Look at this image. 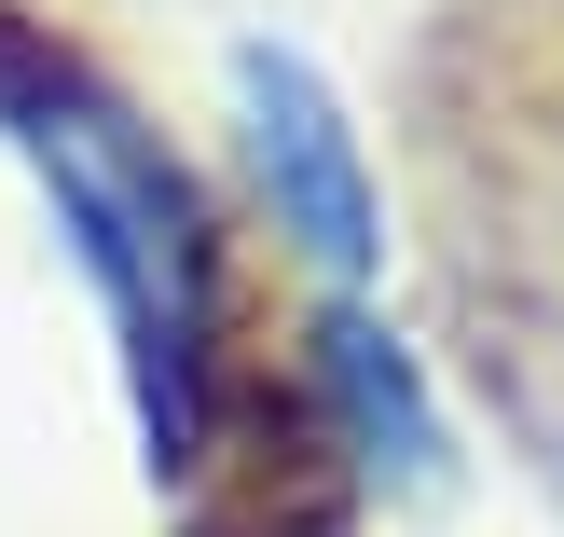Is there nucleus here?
Returning <instances> with one entry per match:
<instances>
[{
  "instance_id": "nucleus-1",
  "label": "nucleus",
  "mask_w": 564,
  "mask_h": 537,
  "mask_svg": "<svg viewBox=\"0 0 564 537\" xmlns=\"http://www.w3.org/2000/svg\"><path fill=\"white\" fill-rule=\"evenodd\" d=\"M235 97H248V152H262L290 235L317 248L330 276H358V262H372V180H358V138H345V110L317 97V69L248 42L235 55Z\"/></svg>"
},
{
  "instance_id": "nucleus-2",
  "label": "nucleus",
  "mask_w": 564,
  "mask_h": 537,
  "mask_svg": "<svg viewBox=\"0 0 564 537\" xmlns=\"http://www.w3.org/2000/svg\"><path fill=\"white\" fill-rule=\"evenodd\" d=\"M330 373H345V400H358V428H372V441H400V469H427V455H441V428H427V400H413V373H400V345H386L372 318H330Z\"/></svg>"
}]
</instances>
